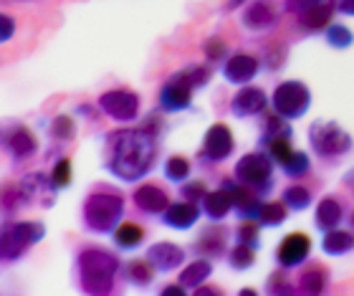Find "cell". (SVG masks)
<instances>
[{"instance_id":"cell-1","label":"cell","mask_w":354,"mask_h":296,"mask_svg":"<svg viewBox=\"0 0 354 296\" xmlns=\"http://www.w3.org/2000/svg\"><path fill=\"white\" fill-rule=\"evenodd\" d=\"M155 134L142 129H122L109 137L106 170L124 183H137L155 165Z\"/></svg>"},{"instance_id":"cell-2","label":"cell","mask_w":354,"mask_h":296,"mask_svg":"<svg viewBox=\"0 0 354 296\" xmlns=\"http://www.w3.org/2000/svg\"><path fill=\"white\" fill-rule=\"evenodd\" d=\"M117 271L119 259L106 248H84L76 256V274L84 294H111Z\"/></svg>"},{"instance_id":"cell-3","label":"cell","mask_w":354,"mask_h":296,"mask_svg":"<svg viewBox=\"0 0 354 296\" xmlns=\"http://www.w3.org/2000/svg\"><path fill=\"white\" fill-rule=\"evenodd\" d=\"M124 215V198L119 190H104V193H88L82 205V221L86 230L96 236L114 233Z\"/></svg>"},{"instance_id":"cell-4","label":"cell","mask_w":354,"mask_h":296,"mask_svg":"<svg viewBox=\"0 0 354 296\" xmlns=\"http://www.w3.org/2000/svg\"><path fill=\"white\" fill-rule=\"evenodd\" d=\"M309 145L311 149L317 152L319 160L324 163H334L339 157L349 155L354 147L352 134L339 127L337 122H329V119H319L309 127Z\"/></svg>"},{"instance_id":"cell-5","label":"cell","mask_w":354,"mask_h":296,"mask_svg":"<svg viewBox=\"0 0 354 296\" xmlns=\"http://www.w3.org/2000/svg\"><path fill=\"white\" fill-rule=\"evenodd\" d=\"M273 165L276 163L271 160L268 152H248V155H243L236 163L233 178L238 183L248 185L251 190H256L263 198L273 185Z\"/></svg>"},{"instance_id":"cell-6","label":"cell","mask_w":354,"mask_h":296,"mask_svg":"<svg viewBox=\"0 0 354 296\" xmlns=\"http://www.w3.org/2000/svg\"><path fill=\"white\" fill-rule=\"evenodd\" d=\"M46 225L41 221H15L3 228V259L18 261L30 246L44 241Z\"/></svg>"},{"instance_id":"cell-7","label":"cell","mask_w":354,"mask_h":296,"mask_svg":"<svg viewBox=\"0 0 354 296\" xmlns=\"http://www.w3.org/2000/svg\"><path fill=\"white\" fill-rule=\"evenodd\" d=\"M273 111H279L281 117L286 119H301L311 107V91L304 82H296V79H288V82H281L276 89H273L271 97Z\"/></svg>"},{"instance_id":"cell-8","label":"cell","mask_w":354,"mask_h":296,"mask_svg":"<svg viewBox=\"0 0 354 296\" xmlns=\"http://www.w3.org/2000/svg\"><path fill=\"white\" fill-rule=\"evenodd\" d=\"M192 91H195V86H192L190 76H187V68L175 71V74L167 76L165 84L160 86V97H157L160 109L167 111V114L190 109L192 107Z\"/></svg>"},{"instance_id":"cell-9","label":"cell","mask_w":354,"mask_h":296,"mask_svg":"<svg viewBox=\"0 0 354 296\" xmlns=\"http://www.w3.org/2000/svg\"><path fill=\"white\" fill-rule=\"evenodd\" d=\"M140 94H134L132 89H109L99 97V109L122 124H129L140 117Z\"/></svg>"},{"instance_id":"cell-10","label":"cell","mask_w":354,"mask_h":296,"mask_svg":"<svg viewBox=\"0 0 354 296\" xmlns=\"http://www.w3.org/2000/svg\"><path fill=\"white\" fill-rule=\"evenodd\" d=\"M233 149H236V140L225 122H215L207 127L203 147H200V157L205 163H225L233 155Z\"/></svg>"},{"instance_id":"cell-11","label":"cell","mask_w":354,"mask_h":296,"mask_svg":"<svg viewBox=\"0 0 354 296\" xmlns=\"http://www.w3.org/2000/svg\"><path fill=\"white\" fill-rule=\"evenodd\" d=\"M311 256V238L306 233H288L283 241L276 248V263H279L283 271H291V268L304 266Z\"/></svg>"},{"instance_id":"cell-12","label":"cell","mask_w":354,"mask_h":296,"mask_svg":"<svg viewBox=\"0 0 354 296\" xmlns=\"http://www.w3.org/2000/svg\"><path fill=\"white\" fill-rule=\"evenodd\" d=\"M261 71V59L253 53H233L223 61V79L236 86L251 84Z\"/></svg>"},{"instance_id":"cell-13","label":"cell","mask_w":354,"mask_h":296,"mask_svg":"<svg viewBox=\"0 0 354 296\" xmlns=\"http://www.w3.org/2000/svg\"><path fill=\"white\" fill-rule=\"evenodd\" d=\"M266 107H268V97L259 86H243L241 91H236V97L230 99V114L236 119L261 117Z\"/></svg>"},{"instance_id":"cell-14","label":"cell","mask_w":354,"mask_h":296,"mask_svg":"<svg viewBox=\"0 0 354 296\" xmlns=\"http://www.w3.org/2000/svg\"><path fill=\"white\" fill-rule=\"evenodd\" d=\"M3 147H6V152L13 160L23 163V160H28V157H33L38 152V140L33 137L28 127L15 124L10 129H6V134H3Z\"/></svg>"},{"instance_id":"cell-15","label":"cell","mask_w":354,"mask_h":296,"mask_svg":"<svg viewBox=\"0 0 354 296\" xmlns=\"http://www.w3.org/2000/svg\"><path fill=\"white\" fill-rule=\"evenodd\" d=\"M241 23L248 30H268L279 23V8L273 0H248Z\"/></svg>"},{"instance_id":"cell-16","label":"cell","mask_w":354,"mask_h":296,"mask_svg":"<svg viewBox=\"0 0 354 296\" xmlns=\"http://www.w3.org/2000/svg\"><path fill=\"white\" fill-rule=\"evenodd\" d=\"M147 259L152 261L157 274H170V271H177V268L183 266L187 253H185L183 246L170 243V241H160V243L147 248Z\"/></svg>"},{"instance_id":"cell-17","label":"cell","mask_w":354,"mask_h":296,"mask_svg":"<svg viewBox=\"0 0 354 296\" xmlns=\"http://www.w3.org/2000/svg\"><path fill=\"white\" fill-rule=\"evenodd\" d=\"M203 215V205L192 203V200H180V203H170L167 210H165L160 218L167 228L172 230H190L195 228V223L200 221Z\"/></svg>"},{"instance_id":"cell-18","label":"cell","mask_w":354,"mask_h":296,"mask_svg":"<svg viewBox=\"0 0 354 296\" xmlns=\"http://www.w3.org/2000/svg\"><path fill=\"white\" fill-rule=\"evenodd\" d=\"M132 200L137 210H142L145 215H162L170 205V195L165 187H160L157 183H145L132 193Z\"/></svg>"},{"instance_id":"cell-19","label":"cell","mask_w":354,"mask_h":296,"mask_svg":"<svg viewBox=\"0 0 354 296\" xmlns=\"http://www.w3.org/2000/svg\"><path fill=\"white\" fill-rule=\"evenodd\" d=\"M344 221V203L334 195H326V198L319 200L317 213H314V225H317L322 233L332 228H339V223Z\"/></svg>"},{"instance_id":"cell-20","label":"cell","mask_w":354,"mask_h":296,"mask_svg":"<svg viewBox=\"0 0 354 296\" xmlns=\"http://www.w3.org/2000/svg\"><path fill=\"white\" fill-rule=\"evenodd\" d=\"M192 248H195L200 256H205V259H218L223 253H228V230L210 225V228H205L200 233Z\"/></svg>"},{"instance_id":"cell-21","label":"cell","mask_w":354,"mask_h":296,"mask_svg":"<svg viewBox=\"0 0 354 296\" xmlns=\"http://www.w3.org/2000/svg\"><path fill=\"white\" fill-rule=\"evenodd\" d=\"M203 205V213L210 218L213 223L223 221L225 215H230L236 210V203H233V195H230L228 187H221V190H207V195L200 200Z\"/></svg>"},{"instance_id":"cell-22","label":"cell","mask_w":354,"mask_h":296,"mask_svg":"<svg viewBox=\"0 0 354 296\" xmlns=\"http://www.w3.org/2000/svg\"><path fill=\"white\" fill-rule=\"evenodd\" d=\"M23 190L28 193L30 200H41L44 205H53L56 200V185H53L51 175H44V172H28L26 178L21 180Z\"/></svg>"},{"instance_id":"cell-23","label":"cell","mask_w":354,"mask_h":296,"mask_svg":"<svg viewBox=\"0 0 354 296\" xmlns=\"http://www.w3.org/2000/svg\"><path fill=\"white\" fill-rule=\"evenodd\" d=\"M334 13H337V10H334L332 3L322 0V3H317V6H311L309 10L299 13V26H301V28H306V30L329 28V26H332V15Z\"/></svg>"},{"instance_id":"cell-24","label":"cell","mask_w":354,"mask_h":296,"mask_svg":"<svg viewBox=\"0 0 354 296\" xmlns=\"http://www.w3.org/2000/svg\"><path fill=\"white\" fill-rule=\"evenodd\" d=\"M114 238V243H117L119 251H134V248H140L145 243V238H147V230L137 225V223H119L117 230L111 233Z\"/></svg>"},{"instance_id":"cell-25","label":"cell","mask_w":354,"mask_h":296,"mask_svg":"<svg viewBox=\"0 0 354 296\" xmlns=\"http://www.w3.org/2000/svg\"><path fill=\"white\" fill-rule=\"evenodd\" d=\"M326 286H329V271L319 263L306 266L299 276V291L301 294H324Z\"/></svg>"},{"instance_id":"cell-26","label":"cell","mask_w":354,"mask_h":296,"mask_svg":"<svg viewBox=\"0 0 354 296\" xmlns=\"http://www.w3.org/2000/svg\"><path fill=\"white\" fill-rule=\"evenodd\" d=\"M322 251L326 256H347L349 251H354V233L342 228L326 230L322 238Z\"/></svg>"},{"instance_id":"cell-27","label":"cell","mask_w":354,"mask_h":296,"mask_svg":"<svg viewBox=\"0 0 354 296\" xmlns=\"http://www.w3.org/2000/svg\"><path fill=\"white\" fill-rule=\"evenodd\" d=\"M210 274H213V263H210V259H195L192 263H187V266L183 268V274H180V284H183L185 289H198V286H203V284L210 279Z\"/></svg>"},{"instance_id":"cell-28","label":"cell","mask_w":354,"mask_h":296,"mask_svg":"<svg viewBox=\"0 0 354 296\" xmlns=\"http://www.w3.org/2000/svg\"><path fill=\"white\" fill-rule=\"evenodd\" d=\"M127 279H129V284H134L137 289H147L149 284L155 281V274L157 268L152 266V261L145 256V259H132L129 263H127Z\"/></svg>"},{"instance_id":"cell-29","label":"cell","mask_w":354,"mask_h":296,"mask_svg":"<svg viewBox=\"0 0 354 296\" xmlns=\"http://www.w3.org/2000/svg\"><path fill=\"white\" fill-rule=\"evenodd\" d=\"M273 137H291V119L281 117L279 111H271L263 117V134H261L259 145L263 147L266 142H271Z\"/></svg>"},{"instance_id":"cell-30","label":"cell","mask_w":354,"mask_h":296,"mask_svg":"<svg viewBox=\"0 0 354 296\" xmlns=\"http://www.w3.org/2000/svg\"><path fill=\"white\" fill-rule=\"evenodd\" d=\"M288 210H291V207H288L283 200H268V203H263V207H261L259 223L263 228H279V225L286 223Z\"/></svg>"},{"instance_id":"cell-31","label":"cell","mask_w":354,"mask_h":296,"mask_svg":"<svg viewBox=\"0 0 354 296\" xmlns=\"http://www.w3.org/2000/svg\"><path fill=\"white\" fill-rule=\"evenodd\" d=\"M165 178L170 180V183H177V185H183V183H187L192 175V163L187 160L185 155H172L165 160Z\"/></svg>"},{"instance_id":"cell-32","label":"cell","mask_w":354,"mask_h":296,"mask_svg":"<svg viewBox=\"0 0 354 296\" xmlns=\"http://www.w3.org/2000/svg\"><path fill=\"white\" fill-rule=\"evenodd\" d=\"M256 251H259V248H253V246L238 241V243L228 251L230 268H233V271H248V268L256 263Z\"/></svg>"},{"instance_id":"cell-33","label":"cell","mask_w":354,"mask_h":296,"mask_svg":"<svg viewBox=\"0 0 354 296\" xmlns=\"http://www.w3.org/2000/svg\"><path fill=\"white\" fill-rule=\"evenodd\" d=\"M324 38H326V44L332 46V48H337V51H347L354 44V33L344 23H332V26L324 30Z\"/></svg>"},{"instance_id":"cell-34","label":"cell","mask_w":354,"mask_h":296,"mask_svg":"<svg viewBox=\"0 0 354 296\" xmlns=\"http://www.w3.org/2000/svg\"><path fill=\"white\" fill-rule=\"evenodd\" d=\"M281 170H283V175H288V178H304V175H309V170H311L309 155L301 152V149H294L291 157L281 165Z\"/></svg>"},{"instance_id":"cell-35","label":"cell","mask_w":354,"mask_h":296,"mask_svg":"<svg viewBox=\"0 0 354 296\" xmlns=\"http://www.w3.org/2000/svg\"><path fill=\"white\" fill-rule=\"evenodd\" d=\"M311 190L304 185H288L286 190H283V203H286L291 210H296V213H301V210H306V207L311 205Z\"/></svg>"},{"instance_id":"cell-36","label":"cell","mask_w":354,"mask_h":296,"mask_svg":"<svg viewBox=\"0 0 354 296\" xmlns=\"http://www.w3.org/2000/svg\"><path fill=\"white\" fill-rule=\"evenodd\" d=\"M259 230H261V223L259 221H253V218H243V221L238 223V228H236V241L253 246V248H261Z\"/></svg>"},{"instance_id":"cell-37","label":"cell","mask_w":354,"mask_h":296,"mask_svg":"<svg viewBox=\"0 0 354 296\" xmlns=\"http://www.w3.org/2000/svg\"><path fill=\"white\" fill-rule=\"evenodd\" d=\"M263 149L271 155V160L276 165H283L291 157V152H294V147H291V137H273L271 142H266Z\"/></svg>"},{"instance_id":"cell-38","label":"cell","mask_w":354,"mask_h":296,"mask_svg":"<svg viewBox=\"0 0 354 296\" xmlns=\"http://www.w3.org/2000/svg\"><path fill=\"white\" fill-rule=\"evenodd\" d=\"M26 203H30L28 193L23 190V185H6V193H3V210L6 213H15V210H21Z\"/></svg>"},{"instance_id":"cell-39","label":"cell","mask_w":354,"mask_h":296,"mask_svg":"<svg viewBox=\"0 0 354 296\" xmlns=\"http://www.w3.org/2000/svg\"><path fill=\"white\" fill-rule=\"evenodd\" d=\"M51 134L61 142H71L76 137V122L71 114H59L51 122Z\"/></svg>"},{"instance_id":"cell-40","label":"cell","mask_w":354,"mask_h":296,"mask_svg":"<svg viewBox=\"0 0 354 296\" xmlns=\"http://www.w3.org/2000/svg\"><path fill=\"white\" fill-rule=\"evenodd\" d=\"M71 178H74V165H71L68 157H61L51 170V180L53 185H56V190H64V187L71 185Z\"/></svg>"},{"instance_id":"cell-41","label":"cell","mask_w":354,"mask_h":296,"mask_svg":"<svg viewBox=\"0 0 354 296\" xmlns=\"http://www.w3.org/2000/svg\"><path fill=\"white\" fill-rule=\"evenodd\" d=\"M203 53H205V59L210 61V64H221V61L228 59V44L218 36H210L205 44H203Z\"/></svg>"},{"instance_id":"cell-42","label":"cell","mask_w":354,"mask_h":296,"mask_svg":"<svg viewBox=\"0 0 354 296\" xmlns=\"http://www.w3.org/2000/svg\"><path fill=\"white\" fill-rule=\"evenodd\" d=\"M266 291L268 294H296L299 291V284H291L286 279V274H271L268 276V281H266Z\"/></svg>"},{"instance_id":"cell-43","label":"cell","mask_w":354,"mask_h":296,"mask_svg":"<svg viewBox=\"0 0 354 296\" xmlns=\"http://www.w3.org/2000/svg\"><path fill=\"white\" fill-rule=\"evenodd\" d=\"M180 193H183L185 200H192V203H200V200L207 195V185L203 180H192V183H183L180 187Z\"/></svg>"},{"instance_id":"cell-44","label":"cell","mask_w":354,"mask_h":296,"mask_svg":"<svg viewBox=\"0 0 354 296\" xmlns=\"http://www.w3.org/2000/svg\"><path fill=\"white\" fill-rule=\"evenodd\" d=\"M187 68V76H190V82L195 89H203L207 82H210V76H213V71L207 66H203V64H192V66H185Z\"/></svg>"},{"instance_id":"cell-45","label":"cell","mask_w":354,"mask_h":296,"mask_svg":"<svg viewBox=\"0 0 354 296\" xmlns=\"http://www.w3.org/2000/svg\"><path fill=\"white\" fill-rule=\"evenodd\" d=\"M317 3H322V0H283V10L299 15L304 10H309L311 6H317Z\"/></svg>"},{"instance_id":"cell-46","label":"cell","mask_w":354,"mask_h":296,"mask_svg":"<svg viewBox=\"0 0 354 296\" xmlns=\"http://www.w3.org/2000/svg\"><path fill=\"white\" fill-rule=\"evenodd\" d=\"M283 61H286V46H276V48H271V59L266 61V64H268L271 71H276Z\"/></svg>"},{"instance_id":"cell-47","label":"cell","mask_w":354,"mask_h":296,"mask_svg":"<svg viewBox=\"0 0 354 296\" xmlns=\"http://www.w3.org/2000/svg\"><path fill=\"white\" fill-rule=\"evenodd\" d=\"M334 6V10L339 15H349V18H354V0H329Z\"/></svg>"},{"instance_id":"cell-48","label":"cell","mask_w":354,"mask_h":296,"mask_svg":"<svg viewBox=\"0 0 354 296\" xmlns=\"http://www.w3.org/2000/svg\"><path fill=\"white\" fill-rule=\"evenodd\" d=\"M0 23H3V33H0V38H3V41H10V38L15 36V21L6 13L3 18H0Z\"/></svg>"},{"instance_id":"cell-49","label":"cell","mask_w":354,"mask_h":296,"mask_svg":"<svg viewBox=\"0 0 354 296\" xmlns=\"http://www.w3.org/2000/svg\"><path fill=\"white\" fill-rule=\"evenodd\" d=\"M185 291L187 289H185L183 284H167V286L162 289V296H183Z\"/></svg>"},{"instance_id":"cell-50","label":"cell","mask_w":354,"mask_h":296,"mask_svg":"<svg viewBox=\"0 0 354 296\" xmlns=\"http://www.w3.org/2000/svg\"><path fill=\"white\" fill-rule=\"evenodd\" d=\"M248 0H225V13H233L236 8H241V6H245Z\"/></svg>"},{"instance_id":"cell-51","label":"cell","mask_w":354,"mask_h":296,"mask_svg":"<svg viewBox=\"0 0 354 296\" xmlns=\"http://www.w3.org/2000/svg\"><path fill=\"white\" fill-rule=\"evenodd\" d=\"M195 294H200V296H210V294H221V291H215V289H207L205 284H203V286H198V289H195Z\"/></svg>"},{"instance_id":"cell-52","label":"cell","mask_w":354,"mask_h":296,"mask_svg":"<svg viewBox=\"0 0 354 296\" xmlns=\"http://www.w3.org/2000/svg\"><path fill=\"white\" fill-rule=\"evenodd\" d=\"M344 185H349V187H354V170L349 172L347 178H344Z\"/></svg>"},{"instance_id":"cell-53","label":"cell","mask_w":354,"mask_h":296,"mask_svg":"<svg viewBox=\"0 0 354 296\" xmlns=\"http://www.w3.org/2000/svg\"><path fill=\"white\" fill-rule=\"evenodd\" d=\"M256 294V289H248V286H245V289H241V296H253Z\"/></svg>"},{"instance_id":"cell-54","label":"cell","mask_w":354,"mask_h":296,"mask_svg":"<svg viewBox=\"0 0 354 296\" xmlns=\"http://www.w3.org/2000/svg\"><path fill=\"white\" fill-rule=\"evenodd\" d=\"M349 221H352V228H354V213H352V218H349Z\"/></svg>"}]
</instances>
